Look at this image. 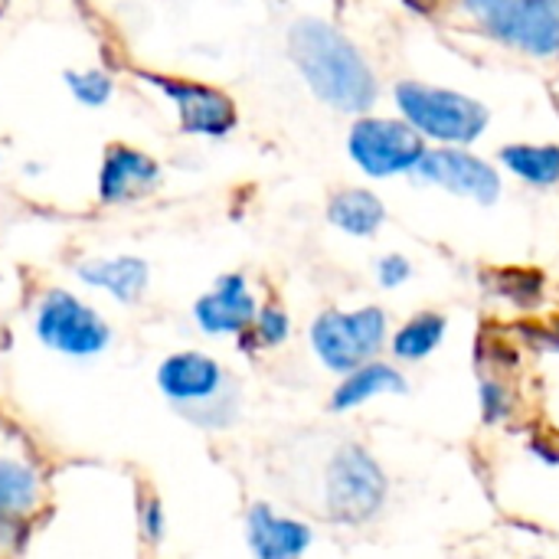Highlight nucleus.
<instances>
[{
	"mask_svg": "<svg viewBox=\"0 0 559 559\" xmlns=\"http://www.w3.org/2000/svg\"><path fill=\"white\" fill-rule=\"evenodd\" d=\"M373 272H377L380 288L396 292V288H403L413 278V262L406 255H400V252H390V255H380L377 259V269Z\"/></svg>",
	"mask_w": 559,
	"mask_h": 559,
	"instance_id": "nucleus-24",
	"label": "nucleus"
},
{
	"mask_svg": "<svg viewBox=\"0 0 559 559\" xmlns=\"http://www.w3.org/2000/svg\"><path fill=\"white\" fill-rule=\"evenodd\" d=\"M75 278L85 288L108 295L111 301L134 308L151 288V265L141 255H95L75 265Z\"/></svg>",
	"mask_w": 559,
	"mask_h": 559,
	"instance_id": "nucleus-16",
	"label": "nucleus"
},
{
	"mask_svg": "<svg viewBox=\"0 0 559 559\" xmlns=\"http://www.w3.org/2000/svg\"><path fill=\"white\" fill-rule=\"evenodd\" d=\"M478 413H481V423L491 426V429L514 419L518 400H514V390L508 386L504 377L481 373V380H478Z\"/></svg>",
	"mask_w": 559,
	"mask_h": 559,
	"instance_id": "nucleus-22",
	"label": "nucleus"
},
{
	"mask_svg": "<svg viewBox=\"0 0 559 559\" xmlns=\"http://www.w3.org/2000/svg\"><path fill=\"white\" fill-rule=\"evenodd\" d=\"M288 337H292V318H288V311L278 301H265V305H259L252 328L236 344L252 357V354H262V350H278Z\"/></svg>",
	"mask_w": 559,
	"mask_h": 559,
	"instance_id": "nucleus-20",
	"label": "nucleus"
},
{
	"mask_svg": "<svg viewBox=\"0 0 559 559\" xmlns=\"http://www.w3.org/2000/svg\"><path fill=\"white\" fill-rule=\"evenodd\" d=\"M390 501V475L380 459L354 439L337 442L318 475V511L334 527H367Z\"/></svg>",
	"mask_w": 559,
	"mask_h": 559,
	"instance_id": "nucleus-3",
	"label": "nucleus"
},
{
	"mask_svg": "<svg viewBox=\"0 0 559 559\" xmlns=\"http://www.w3.org/2000/svg\"><path fill=\"white\" fill-rule=\"evenodd\" d=\"M409 393V380L406 373L400 370L396 360H367L364 367L337 377L331 396H328V413L334 416H347V413H357L364 409L367 403L373 400H383V396H406Z\"/></svg>",
	"mask_w": 559,
	"mask_h": 559,
	"instance_id": "nucleus-15",
	"label": "nucleus"
},
{
	"mask_svg": "<svg viewBox=\"0 0 559 559\" xmlns=\"http://www.w3.org/2000/svg\"><path fill=\"white\" fill-rule=\"evenodd\" d=\"M259 311V298L242 272H223L190 308L203 337H242Z\"/></svg>",
	"mask_w": 559,
	"mask_h": 559,
	"instance_id": "nucleus-12",
	"label": "nucleus"
},
{
	"mask_svg": "<svg viewBox=\"0 0 559 559\" xmlns=\"http://www.w3.org/2000/svg\"><path fill=\"white\" fill-rule=\"evenodd\" d=\"M164 403L203 432H226L239 419V383L206 350H174L154 370Z\"/></svg>",
	"mask_w": 559,
	"mask_h": 559,
	"instance_id": "nucleus-2",
	"label": "nucleus"
},
{
	"mask_svg": "<svg viewBox=\"0 0 559 559\" xmlns=\"http://www.w3.org/2000/svg\"><path fill=\"white\" fill-rule=\"evenodd\" d=\"M449 334V318L439 311H419L406 318L396 331H390V354L396 364H423L429 360Z\"/></svg>",
	"mask_w": 559,
	"mask_h": 559,
	"instance_id": "nucleus-18",
	"label": "nucleus"
},
{
	"mask_svg": "<svg viewBox=\"0 0 559 559\" xmlns=\"http://www.w3.org/2000/svg\"><path fill=\"white\" fill-rule=\"evenodd\" d=\"M308 344L328 373L344 377L386 350L390 318L380 305H364L354 311L324 308L308 328Z\"/></svg>",
	"mask_w": 559,
	"mask_h": 559,
	"instance_id": "nucleus-7",
	"label": "nucleus"
},
{
	"mask_svg": "<svg viewBox=\"0 0 559 559\" xmlns=\"http://www.w3.org/2000/svg\"><path fill=\"white\" fill-rule=\"evenodd\" d=\"M288 56L305 85L328 108L344 115H367L380 98V82L367 56L334 23L301 16L288 26Z\"/></svg>",
	"mask_w": 559,
	"mask_h": 559,
	"instance_id": "nucleus-1",
	"label": "nucleus"
},
{
	"mask_svg": "<svg viewBox=\"0 0 559 559\" xmlns=\"http://www.w3.org/2000/svg\"><path fill=\"white\" fill-rule=\"evenodd\" d=\"M328 223L354 239H370L386 223V206L373 190L347 187L328 200Z\"/></svg>",
	"mask_w": 559,
	"mask_h": 559,
	"instance_id": "nucleus-17",
	"label": "nucleus"
},
{
	"mask_svg": "<svg viewBox=\"0 0 559 559\" xmlns=\"http://www.w3.org/2000/svg\"><path fill=\"white\" fill-rule=\"evenodd\" d=\"M62 82L82 108H105L115 98V75L108 69H66Z\"/></svg>",
	"mask_w": 559,
	"mask_h": 559,
	"instance_id": "nucleus-21",
	"label": "nucleus"
},
{
	"mask_svg": "<svg viewBox=\"0 0 559 559\" xmlns=\"http://www.w3.org/2000/svg\"><path fill=\"white\" fill-rule=\"evenodd\" d=\"M413 177L455 197L475 200L478 206H495L501 197V174L468 147H426Z\"/></svg>",
	"mask_w": 559,
	"mask_h": 559,
	"instance_id": "nucleus-11",
	"label": "nucleus"
},
{
	"mask_svg": "<svg viewBox=\"0 0 559 559\" xmlns=\"http://www.w3.org/2000/svg\"><path fill=\"white\" fill-rule=\"evenodd\" d=\"M501 164L531 187H557L559 183V147L557 144H508L501 147Z\"/></svg>",
	"mask_w": 559,
	"mask_h": 559,
	"instance_id": "nucleus-19",
	"label": "nucleus"
},
{
	"mask_svg": "<svg viewBox=\"0 0 559 559\" xmlns=\"http://www.w3.org/2000/svg\"><path fill=\"white\" fill-rule=\"evenodd\" d=\"M167 508L160 501V495L154 491H144L141 501H138V534L144 540L147 550H160L164 540H167Z\"/></svg>",
	"mask_w": 559,
	"mask_h": 559,
	"instance_id": "nucleus-23",
	"label": "nucleus"
},
{
	"mask_svg": "<svg viewBox=\"0 0 559 559\" xmlns=\"http://www.w3.org/2000/svg\"><path fill=\"white\" fill-rule=\"evenodd\" d=\"M49 475L26 432L0 423V557L16 550L46 511Z\"/></svg>",
	"mask_w": 559,
	"mask_h": 559,
	"instance_id": "nucleus-4",
	"label": "nucleus"
},
{
	"mask_svg": "<svg viewBox=\"0 0 559 559\" xmlns=\"http://www.w3.org/2000/svg\"><path fill=\"white\" fill-rule=\"evenodd\" d=\"M138 75L174 105L180 134L219 141L236 131L239 111H236V102L223 88L187 79V75H164V72H138Z\"/></svg>",
	"mask_w": 559,
	"mask_h": 559,
	"instance_id": "nucleus-10",
	"label": "nucleus"
},
{
	"mask_svg": "<svg viewBox=\"0 0 559 559\" xmlns=\"http://www.w3.org/2000/svg\"><path fill=\"white\" fill-rule=\"evenodd\" d=\"M396 108L403 115V121L419 131L423 138L442 144V147H468L475 144L488 121L491 111L485 102L455 92V88H442V85H426L416 79H403L393 88Z\"/></svg>",
	"mask_w": 559,
	"mask_h": 559,
	"instance_id": "nucleus-5",
	"label": "nucleus"
},
{
	"mask_svg": "<svg viewBox=\"0 0 559 559\" xmlns=\"http://www.w3.org/2000/svg\"><path fill=\"white\" fill-rule=\"evenodd\" d=\"M531 452H534L540 462H547V465H559V449L554 442H547V439H534V442H531Z\"/></svg>",
	"mask_w": 559,
	"mask_h": 559,
	"instance_id": "nucleus-25",
	"label": "nucleus"
},
{
	"mask_svg": "<svg viewBox=\"0 0 559 559\" xmlns=\"http://www.w3.org/2000/svg\"><path fill=\"white\" fill-rule=\"evenodd\" d=\"M242 534L252 559H305L318 540L305 518L282 514L269 501H252L246 508Z\"/></svg>",
	"mask_w": 559,
	"mask_h": 559,
	"instance_id": "nucleus-14",
	"label": "nucleus"
},
{
	"mask_svg": "<svg viewBox=\"0 0 559 559\" xmlns=\"http://www.w3.org/2000/svg\"><path fill=\"white\" fill-rule=\"evenodd\" d=\"M527 559H547V557H527Z\"/></svg>",
	"mask_w": 559,
	"mask_h": 559,
	"instance_id": "nucleus-26",
	"label": "nucleus"
},
{
	"mask_svg": "<svg viewBox=\"0 0 559 559\" xmlns=\"http://www.w3.org/2000/svg\"><path fill=\"white\" fill-rule=\"evenodd\" d=\"M33 337L56 357L66 360H98L115 331L98 308L79 298L69 288H46L33 305Z\"/></svg>",
	"mask_w": 559,
	"mask_h": 559,
	"instance_id": "nucleus-6",
	"label": "nucleus"
},
{
	"mask_svg": "<svg viewBox=\"0 0 559 559\" xmlns=\"http://www.w3.org/2000/svg\"><path fill=\"white\" fill-rule=\"evenodd\" d=\"M160 180H164V170H160L157 157H151L147 151L134 147V144L111 141L102 151L95 193H98V203L121 206V203L151 197L160 187Z\"/></svg>",
	"mask_w": 559,
	"mask_h": 559,
	"instance_id": "nucleus-13",
	"label": "nucleus"
},
{
	"mask_svg": "<svg viewBox=\"0 0 559 559\" xmlns=\"http://www.w3.org/2000/svg\"><path fill=\"white\" fill-rule=\"evenodd\" d=\"M462 10L511 49L537 59L559 52V0H462Z\"/></svg>",
	"mask_w": 559,
	"mask_h": 559,
	"instance_id": "nucleus-8",
	"label": "nucleus"
},
{
	"mask_svg": "<svg viewBox=\"0 0 559 559\" xmlns=\"http://www.w3.org/2000/svg\"><path fill=\"white\" fill-rule=\"evenodd\" d=\"M347 154L367 177L383 180L396 174H413L419 157L426 154V138L413 131L406 121L360 115L350 124Z\"/></svg>",
	"mask_w": 559,
	"mask_h": 559,
	"instance_id": "nucleus-9",
	"label": "nucleus"
}]
</instances>
